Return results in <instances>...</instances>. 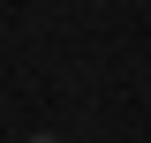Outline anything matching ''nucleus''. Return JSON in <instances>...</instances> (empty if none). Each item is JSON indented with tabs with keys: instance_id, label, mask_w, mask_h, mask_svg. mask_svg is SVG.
I'll return each instance as SVG.
<instances>
[{
	"instance_id": "f257e3e1",
	"label": "nucleus",
	"mask_w": 151,
	"mask_h": 143,
	"mask_svg": "<svg viewBox=\"0 0 151 143\" xmlns=\"http://www.w3.org/2000/svg\"><path fill=\"white\" fill-rule=\"evenodd\" d=\"M30 143H60V136H53V128H38V136H30Z\"/></svg>"
}]
</instances>
